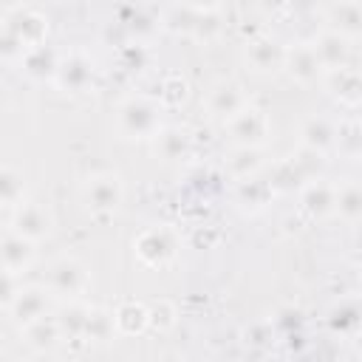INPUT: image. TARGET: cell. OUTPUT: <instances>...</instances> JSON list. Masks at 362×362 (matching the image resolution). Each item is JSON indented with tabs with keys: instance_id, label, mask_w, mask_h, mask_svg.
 Here are the masks:
<instances>
[{
	"instance_id": "cell-15",
	"label": "cell",
	"mask_w": 362,
	"mask_h": 362,
	"mask_svg": "<svg viewBox=\"0 0 362 362\" xmlns=\"http://www.w3.org/2000/svg\"><path fill=\"white\" fill-rule=\"evenodd\" d=\"M325 85H328V93L339 105H345V107H356L362 102V79H359V71L356 68L328 71L325 74Z\"/></svg>"
},
{
	"instance_id": "cell-14",
	"label": "cell",
	"mask_w": 362,
	"mask_h": 362,
	"mask_svg": "<svg viewBox=\"0 0 362 362\" xmlns=\"http://www.w3.org/2000/svg\"><path fill=\"white\" fill-rule=\"evenodd\" d=\"M334 195H337V187L314 178L308 184L300 187V209L314 218V221H322L328 215H334Z\"/></svg>"
},
{
	"instance_id": "cell-35",
	"label": "cell",
	"mask_w": 362,
	"mask_h": 362,
	"mask_svg": "<svg viewBox=\"0 0 362 362\" xmlns=\"http://www.w3.org/2000/svg\"><path fill=\"white\" fill-rule=\"evenodd\" d=\"M127 14H130V20L124 23L127 28H130V34L136 37V40H144V37H150L161 23H158V17L153 14V8H141V6H127L124 8Z\"/></svg>"
},
{
	"instance_id": "cell-10",
	"label": "cell",
	"mask_w": 362,
	"mask_h": 362,
	"mask_svg": "<svg viewBox=\"0 0 362 362\" xmlns=\"http://www.w3.org/2000/svg\"><path fill=\"white\" fill-rule=\"evenodd\" d=\"M286 71H288V76L297 82V85H314L325 71H322V65H320V59H317V54H314V48H311V42H297V45H291L288 51H286V65H283Z\"/></svg>"
},
{
	"instance_id": "cell-8",
	"label": "cell",
	"mask_w": 362,
	"mask_h": 362,
	"mask_svg": "<svg viewBox=\"0 0 362 362\" xmlns=\"http://www.w3.org/2000/svg\"><path fill=\"white\" fill-rule=\"evenodd\" d=\"M11 232H17L20 238H25L28 243H40L51 235V215L42 204L37 201H23L14 206L11 215Z\"/></svg>"
},
{
	"instance_id": "cell-25",
	"label": "cell",
	"mask_w": 362,
	"mask_h": 362,
	"mask_svg": "<svg viewBox=\"0 0 362 362\" xmlns=\"http://www.w3.org/2000/svg\"><path fill=\"white\" fill-rule=\"evenodd\" d=\"M23 337H25V342L34 351H51L57 345V339H62L59 337V328H57V320L48 317V314L40 317V320H34V322H28L23 328Z\"/></svg>"
},
{
	"instance_id": "cell-13",
	"label": "cell",
	"mask_w": 362,
	"mask_h": 362,
	"mask_svg": "<svg viewBox=\"0 0 362 362\" xmlns=\"http://www.w3.org/2000/svg\"><path fill=\"white\" fill-rule=\"evenodd\" d=\"M34 263V243L20 238L17 232H3L0 235V269L8 274H20Z\"/></svg>"
},
{
	"instance_id": "cell-32",
	"label": "cell",
	"mask_w": 362,
	"mask_h": 362,
	"mask_svg": "<svg viewBox=\"0 0 362 362\" xmlns=\"http://www.w3.org/2000/svg\"><path fill=\"white\" fill-rule=\"evenodd\" d=\"M195 14H198V6H189V3H181V6H170L164 11V28H170L173 34H192V25H195Z\"/></svg>"
},
{
	"instance_id": "cell-9",
	"label": "cell",
	"mask_w": 362,
	"mask_h": 362,
	"mask_svg": "<svg viewBox=\"0 0 362 362\" xmlns=\"http://www.w3.org/2000/svg\"><path fill=\"white\" fill-rule=\"evenodd\" d=\"M286 51L288 45L277 37H255L246 45V65L255 74H277L286 65Z\"/></svg>"
},
{
	"instance_id": "cell-40",
	"label": "cell",
	"mask_w": 362,
	"mask_h": 362,
	"mask_svg": "<svg viewBox=\"0 0 362 362\" xmlns=\"http://www.w3.org/2000/svg\"><path fill=\"white\" fill-rule=\"evenodd\" d=\"M17 291H20V286H17V277L0 269V308H11V303H14Z\"/></svg>"
},
{
	"instance_id": "cell-23",
	"label": "cell",
	"mask_w": 362,
	"mask_h": 362,
	"mask_svg": "<svg viewBox=\"0 0 362 362\" xmlns=\"http://www.w3.org/2000/svg\"><path fill=\"white\" fill-rule=\"evenodd\" d=\"M334 212H337L345 223H356V221L362 218V189H359L356 181H348V184L337 187Z\"/></svg>"
},
{
	"instance_id": "cell-12",
	"label": "cell",
	"mask_w": 362,
	"mask_h": 362,
	"mask_svg": "<svg viewBox=\"0 0 362 362\" xmlns=\"http://www.w3.org/2000/svg\"><path fill=\"white\" fill-rule=\"evenodd\" d=\"M48 288H42V286H25V288H20L17 291V297H14V303H11V320L20 325V328H25L28 322H34V320H40V317H45L48 314Z\"/></svg>"
},
{
	"instance_id": "cell-24",
	"label": "cell",
	"mask_w": 362,
	"mask_h": 362,
	"mask_svg": "<svg viewBox=\"0 0 362 362\" xmlns=\"http://www.w3.org/2000/svg\"><path fill=\"white\" fill-rule=\"evenodd\" d=\"M328 328L339 337H354L359 331V303L356 300H339L328 311Z\"/></svg>"
},
{
	"instance_id": "cell-6",
	"label": "cell",
	"mask_w": 362,
	"mask_h": 362,
	"mask_svg": "<svg viewBox=\"0 0 362 362\" xmlns=\"http://www.w3.org/2000/svg\"><path fill=\"white\" fill-rule=\"evenodd\" d=\"M122 198H124V187H122V178L116 173H96L85 184V206L93 215L116 212Z\"/></svg>"
},
{
	"instance_id": "cell-41",
	"label": "cell",
	"mask_w": 362,
	"mask_h": 362,
	"mask_svg": "<svg viewBox=\"0 0 362 362\" xmlns=\"http://www.w3.org/2000/svg\"><path fill=\"white\" fill-rule=\"evenodd\" d=\"M246 342L249 345H255V348H260V345H266L269 339H272V325H266V322H252L249 328H246Z\"/></svg>"
},
{
	"instance_id": "cell-18",
	"label": "cell",
	"mask_w": 362,
	"mask_h": 362,
	"mask_svg": "<svg viewBox=\"0 0 362 362\" xmlns=\"http://www.w3.org/2000/svg\"><path fill=\"white\" fill-rule=\"evenodd\" d=\"M274 198V189L269 184V178H260V175H252V178H243L238 181V189H235V201L243 212H260L272 204Z\"/></svg>"
},
{
	"instance_id": "cell-39",
	"label": "cell",
	"mask_w": 362,
	"mask_h": 362,
	"mask_svg": "<svg viewBox=\"0 0 362 362\" xmlns=\"http://www.w3.org/2000/svg\"><path fill=\"white\" fill-rule=\"evenodd\" d=\"M303 322H305V317H303V311L294 308V305H286V308H280V311L274 314V328H280V331L288 334V337H291L294 331H300Z\"/></svg>"
},
{
	"instance_id": "cell-11",
	"label": "cell",
	"mask_w": 362,
	"mask_h": 362,
	"mask_svg": "<svg viewBox=\"0 0 362 362\" xmlns=\"http://www.w3.org/2000/svg\"><path fill=\"white\" fill-rule=\"evenodd\" d=\"M311 48H314V54H317V59H320V65H322L325 74H328V71H337V68H348L351 42H348L345 37H339L337 31H331V28L320 31V34L314 37Z\"/></svg>"
},
{
	"instance_id": "cell-27",
	"label": "cell",
	"mask_w": 362,
	"mask_h": 362,
	"mask_svg": "<svg viewBox=\"0 0 362 362\" xmlns=\"http://www.w3.org/2000/svg\"><path fill=\"white\" fill-rule=\"evenodd\" d=\"M263 167V158H260V150H252V147H235L232 156L226 158V170L232 178L243 181V178H252L257 175V170Z\"/></svg>"
},
{
	"instance_id": "cell-2",
	"label": "cell",
	"mask_w": 362,
	"mask_h": 362,
	"mask_svg": "<svg viewBox=\"0 0 362 362\" xmlns=\"http://www.w3.org/2000/svg\"><path fill=\"white\" fill-rule=\"evenodd\" d=\"M226 133H229V139H232L235 147L260 150L269 141V133H272L269 113L263 107L246 105L240 113H235L232 119H226Z\"/></svg>"
},
{
	"instance_id": "cell-16",
	"label": "cell",
	"mask_w": 362,
	"mask_h": 362,
	"mask_svg": "<svg viewBox=\"0 0 362 362\" xmlns=\"http://www.w3.org/2000/svg\"><path fill=\"white\" fill-rule=\"evenodd\" d=\"M246 105H249V102H246L243 88L235 85V82H221V85H215V88L209 90V96H206V110H209L212 116L223 119V122L232 119L235 113H240Z\"/></svg>"
},
{
	"instance_id": "cell-1",
	"label": "cell",
	"mask_w": 362,
	"mask_h": 362,
	"mask_svg": "<svg viewBox=\"0 0 362 362\" xmlns=\"http://www.w3.org/2000/svg\"><path fill=\"white\" fill-rule=\"evenodd\" d=\"M161 110L164 107L144 93L127 96L119 105V116H116L119 133L124 139H153L161 130Z\"/></svg>"
},
{
	"instance_id": "cell-31",
	"label": "cell",
	"mask_w": 362,
	"mask_h": 362,
	"mask_svg": "<svg viewBox=\"0 0 362 362\" xmlns=\"http://www.w3.org/2000/svg\"><path fill=\"white\" fill-rule=\"evenodd\" d=\"M221 34V6H198L195 14V25H192V37L209 42Z\"/></svg>"
},
{
	"instance_id": "cell-5",
	"label": "cell",
	"mask_w": 362,
	"mask_h": 362,
	"mask_svg": "<svg viewBox=\"0 0 362 362\" xmlns=\"http://www.w3.org/2000/svg\"><path fill=\"white\" fill-rule=\"evenodd\" d=\"M93 74H96L93 59L85 51H71L57 62L54 85L65 93H82L93 85Z\"/></svg>"
},
{
	"instance_id": "cell-34",
	"label": "cell",
	"mask_w": 362,
	"mask_h": 362,
	"mask_svg": "<svg viewBox=\"0 0 362 362\" xmlns=\"http://www.w3.org/2000/svg\"><path fill=\"white\" fill-rule=\"evenodd\" d=\"M178 320V311L170 300H158L153 305H147V331H156V334H167Z\"/></svg>"
},
{
	"instance_id": "cell-21",
	"label": "cell",
	"mask_w": 362,
	"mask_h": 362,
	"mask_svg": "<svg viewBox=\"0 0 362 362\" xmlns=\"http://www.w3.org/2000/svg\"><path fill=\"white\" fill-rule=\"evenodd\" d=\"M113 328L122 337H139L147 331V305L139 300H127L113 311Z\"/></svg>"
},
{
	"instance_id": "cell-33",
	"label": "cell",
	"mask_w": 362,
	"mask_h": 362,
	"mask_svg": "<svg viewBox=\"0 0 362 362\" xmlns=\"http://www.w3.org/2000/svg\"><path fill=\"white\" fill-rule=\"evenodd\" d=\"M57 62H59V59H57L45 45L31 48V51H25V57H23V68H25V74H31V76H54Z\"/></svg>"
},
{
	"instance_id": "cell-17",
	"label": "cell",
	"mask_w": 362,
	"mask_h": 362,
	"mask_svg": "<svg viewBox=\"0 0 362 362\" xmlns=\"http://www.w3.org/2000/svg\"><path fill=\"white\" fill-rule=\"evenodd\" d=\"M325 11H328L331 31H337V34L345 37L348 42L362 34V3H356V0H342V3H331Z\"/></svg>"
},
{
	"instance_id": "cell-20",
	"label": "cell",
	"mask_w": 362,
	"mask_h": 362,
	"mask_svg": "<svg viewBox=\"0 0 362 362\" xmlns=\"http://www.w3.org/2000/svg\"><path fill=\"white\" fill-rule=\"evenodd\" d=\"M334 139H337V124L325 116H311L300 127V144L305 150H314V153L325 156V150L334 147Z\"/></svg>"
},
{
	"instance_id": "cell-4",
	"label": "cell",
	"mask_w": 362,
	"mask_h": 362,
	"mask_svg": "<svg viewBox=\"0 0 362 362\" xmlns=\"http://www.w3.org/2000/svg\"><path fill=\"white\" fill-rule=\"evenodd\" d=\"M3 25L25 45V51L45 45V37H48V17L40 14V11L31 8V6H14V8H8Z\"/></svg>"
},
{
	"instance_id": "cell-28",
	"label": "cell",
	"mask_w": 362,
	"mask_h": 362,
	"mask_svg": "<svg viewBox=\"0 0 362 362\" xmlns=\"http://www.w3.org/2000/svg\"><path fill=\"white\" fill-rule=\"evenodd\" d=\"M187 96H189V82L181 74H167L158 85V99L156 102L161 107H178V105L187 102Z\"/></svg>"
},
{
	"instance_id": "cell-3",
	"label": "cell",
	"mask_w": 362,
	"mask_h": 362,
	"mask_svg": "<svg viewBox=\"0 0 362 362\" xmlns=\"http://www.w3.org/2000/svg\"><path fill=\"white\" fill-rule=\"evenodd\" d=\"M133 249H136V257L144 266L164 269L167 263H173V257L178 252V240H175V235L167 226H147L133 240Z\"/></svg>"
},
{
	"instance_id": "cell-22",
	"label": "cell",
	"mask_w": 362,
	"mask_h": 362,
	"mask_svg": "<svg viewBox=\"0 0 362 362\" xmlns=\"http://www.w3.org/2000/svg\"><path fill=\"white\" fill-rule=\"evenodd\" d=\"M88 311L90 305L79 303V300H68L59 311H57V328H59V337H68V339H82V331H85V322H88Z\"/></svg>"
},
{
	"instance_id": "cell-30",
	"label": "cell",
	"mask_w": 362,
	"mask_h": 362,
	"mask_svg": "<svg viewBox=\"0 0 362 362\" xmlns=\"http://www.w3.org/2000/svg\"><path fill=\"white\" fill-rule=\"evenodd\" d=\"M23 201H25L23 175L14 167H0V204L3 206H17Z\"/></svg>"
},
{
	"instance_id": "cell-29",
	"label": "cell",
	"mask_w": 362,
	"mask_h": 362,
	"mask_svg": "<svg viewBox=\"0 0 362 362\" xmlns=\"http://www.w3.org/2000/svg\"><path fill=\"white\" fill-rule=\"evenodd\" d=\"M334 147H339V153L345 158H359V153H362V130H359V122L356 119H345L337 127Z\"/></svg>"
},
{
	"instance_id": "cell-36",
	"label": "cell",
	"mask_w": 362,
	"mask_h": 362,
	"mask_svg": "<svg viewBox=\"0 0 362 362\" xmlns=\"http://www.w3.org/2000/svg\"><path fill=\"white\" fill-rule=\"evenodd\" d=\"M288 158H291L294 170L300 173L303 184L314 181V178H317V173H320V170H322V164H325L322 153H314V150H305V147H300V150H297L294 156H288Z\"/></svg>"
},
{
	"instance_id": "cell-38",
	"label": "cell",
	"mask_w": 362,
	"mask_h": 362,
	"mask_svg": "<svg viewBox=\"0 0 362 362\" xmlns=\"http://www.w3.org/2000/svg\"><path fill=\"white\" fill-rule=\"evenodd\" d=\"M23 57H25V45L6 25H0V62H23Z\"/></svg>"
},
{
	"instance_id": "cell-26",
	"label": "cell",
	"mask_w": 362,
	"mask_h": 362,
	"mask_svg": "<svg viewBox=\"0 0 362 362\" xmlns=\"http://www.w3.org/2000/svg\"><path fill=\"white\" fill-rule=\"evenodd\" d=\"M113 334H116V328H113V311H107V308H90L88 311L85 331H82V339L96 342V345H105V342L113 339Z\"/></svg>"
},
{
	"instance_id": "cell-19",
	"label": "cell",
	"mask_w": 362,
	"mask_h": 362,
	"mask_svg": "<svg viewBox=\"0 0 362 362\" xmlns=\"http://www.w3.org/2000/svg\"><path fill=\"white\" fill-rule=\"evenodd\" d=\"M153 150L161 161H181L192 150V139L184 127H161L153 136Z\"/></svg>"
},
{
	"instance_id": "cell-37",
	"label": "cell",
	"mask_w": 362,
	"mask_h": 362,
	"mask_svg": "<svg viewBox=\"0 0 362 362\" xmlns=\"http://www.w3.org/2000/svg\"><path fill=\"white\" fill-rule=\"evenodd\" d=\"M269 184H272V189H291L294 184H300V187H303V178H300V173L294 170L291 158H283V161H277V164H274Z\"/></svg>"
},
{
	"instance_id": "cell-7",
	"label": "cell",
	"mask_w": 362,
	"mask_h": 362,
	"mask_svg": "<svg viewBox=\"0 0 362 362\" xmlns=\"http://www.w3.org/2000/svg\"><path fill=\"white\" fill-rule=\"evenodd\" d=\"M90 286L88 269L74 260V257H59L51 269H48V291L65 300H76L79 294H85Z\"/></svg>"
}]
</instances>
